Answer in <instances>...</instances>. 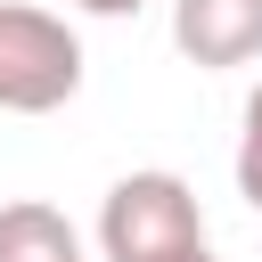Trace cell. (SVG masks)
<instances>
[{
    "mask_svg": "<svg viewBox=\"0 0 262 262\" xmlns=\"http://www.w3.org/2000/svg\"><path fill=\"white\" fill-rule=\"evenodd\" d=\"M237 196L262 213V82L246 98V123H237Z\"/></svg>",
    "mask_w": 262,
    "mask_h": 262,
    "instance_id": "obj_5",
    "label": "cell"
},
{
    "mask_svg": "<svg viewBox=\"0 0 262 262\" xmlns=\"http://www.w3.org/2000/svg\"><path fill=\"white\" fill-rule=\"evenodd\" d=\"M82 90V41L57 8L0 0V115H57Z\"/></svg>",
    "mask_w": 262,
    "mask_h": 262,
    "instance_id": "obj_2",
    "label": "cell"
},
{
    "mask_svg": "<svg viewBox=\"0 0 262 262\" xmlns=\"http://www.w3.org/2000/svg\"><path fill=\"white\" fill-rule=\"evenodd\" d=\"M172 49L205 74L262 57V0H172Z\"/></svg>",
    "mask_w": 262,
    "mask_h": 262,
    "instance_id": "obj_3",
    "label": "cell"
},
{
    "mask_svg": "<svg viewBox=\"0 0 262 262\" xmlns=\"http://www.w3.org/2000/svg\"><path fill=\"white\" fill-rule=\"evenodd\" d=\"M74 8H82V16H139L147 0H74Z\"/></svg>",
    "mask_w": 262,
    "mask_h": 262,
    "instance_id": "obj_6",
    "label": "cell"
},
{
    "mask_svg": "<svg viewBox=\"0 0 262 262\" xmlns=\"http://www.w3.org/2000/svg\"><path fill=\"white\" fill-rule=\"evenodd\" d=\"M180 262H213V254H205V246H196V254H180Z\"/></svg>",
    "mask_w": 262,
    "mask_h": 262,
    "instance_id": "obj_7",
    "label": "cell"
},
{
    "mask_svg": "<svg viewBox=\"0 0 262 262\" xmlns=\"http://www.w3.org/2000/svg\"><path fill=\"white\" fill-rule=\"evenodd\" d=\"M205 246V205L180 172H123L98 205V254L106 262H180Z\"/></svg>",
    "mask_w": 262,
    "mask_h": 262,
    "instance_id": "obj_1",
    "label": "cell"
},
{
    "mask_svg": "<svg viewBox=\"0 0 262 262\" xmlns=\"http://www.w3.org/2000/svg\"><path fill=\"white\" fill-rule=\"evenodd\" d=\"M0 262H82V237L57 205L41 196H8L0 205Z\"/></svg>",
    "mask_w": 262,
    "mask_h": 262,
    "instance_id": "obj_4",
    "label": "cell"
}]
</instances>
